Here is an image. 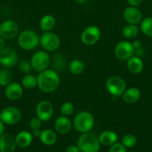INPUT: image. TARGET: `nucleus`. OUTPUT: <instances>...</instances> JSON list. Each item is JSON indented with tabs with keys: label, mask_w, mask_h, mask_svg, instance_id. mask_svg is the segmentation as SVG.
<instances>
[{
	"label": "nucleus",
	"mask_w": 152,
	"mask_h": 152,
	"mask_svg": "<svg viewBox=\"0 0 152 152\" xmlns=\"http://www.w3.org/2000/svg\"><path fill=\"white\" fill-rule=\"evenodd\" d=\"M16 143L19 148H25L29 146L33 140V135L27 131H22L19 132L15 137Z\"/></svg>",
	"instance_id": "19"
},
{
	"label": "nucleus",
	"mask_w": 152,
	"mask_h": 152,
	"mask_svg": "<svg viewBox=\"0 0 152 152\" xmlns=\"http://www.w3.org/2000/svg\"><path fill=\"white\" fill-rule=\"evenodd\" d=\"M108 152H127L126 148L122 145V142H117L110 145Z\"/></svg>",
	"instance_id": "32"
},
{
	"label": "nucleus",
	"mask_w": 152,
	"mask_h": 152,
	"mask_svg": "<svg viewBox=\"0 0 152 152\" xmlns=\"http://www.w3.org/2000/svg\"><path fill=\"white\" fill-rule=\"evenodd\" d=\"M23 94V88L20 84L17 83H10L8 86H6L4 94L5 96L11 101L19 99Z\"/></svg>",
	"instance_id": "15"
},
{
	"label": "nucleus",
	"mask_w": 152,
	"mask_h": 152,
	"mask_svg": "<svg viewBox=\"0 0 152 152\" xmlns=\"http://www.w3.org/2000/svg\"><path fill=\"white\" fill-rule=\"evenodd\" d=\"M19 69L22 74H28L31 71V69H33L32 66H31V62H28V61H22L19 65Z\"/></svg>",
	"instance_id": "31"
},
{
	"label": "nucleus",
	"mask_w": 152,
	"mask_h": 152,
	"mask_svg": "<svg viewBox=\"0 0 152 152\" xmlns=\"http://www.w3.org/2000/svg\"><path fill=\"white\" fill-rule=\"evenodd\" d=\"M36 114L43 122L49 121L54 114L53 105L48 100H42L36 107Z\"/></svg>",
	"instance_id": "12"
},
{
	"label": "nucleus",
	"mask_w": 152,
	"mask_h": 152,
	"mask_svg": "<svg viewBox=\"0 0 152 152\" xmlns=\"http://www.w3.org/2000/svg\"><path fill=\"white\" fill-rule=\"evenodd\" d=\"M55 129L60 134H66L72 129L71 121L66 116H61L55 120Z\"/></svg>",
	"instance_id": "17"
},
{
	"label": "nucleus",
	"mask_w": 152,
	"mask_h": 152,
	"mask_svg": "<svg viewBox=\"0 0 152 152\" xmlns=\"http://www.w3.org/2000/svg\"><path fill=\"white\" fill-rule=\"evenodd\" d=\"M131 44H132V45H133V47H134V50H137V49L142 48V43H141V42L139 41V40H134V41Z\"/></svg>",
	"instance_id": "36"
},
{
	"label": "nucleus",
	"mask_w": 152,
	"mask_h": 152,
	"mask_svg": "<svg viewBox=\"0 0 152 152\" xmlns=\"http://www.w3.org/2000/svg\"><path fill=\"white\" fill-rule=\"evenodd\" d=\"M22 87L29 90L35 88L37 86V77L32 74H25L22 80Z\"/></svg>",
	"instance_id": "26"
},
{
	"label": "nucleus",
	"mask_w": 152,
	"mask_h": 152,
	"mask_svg": "<svg viewBox=\"0 0 152 152\" xmlns=\"http://www.w3.org/2000/svg\"><path fill=\"white\" fill-rule=\"evenodd\" d=\"M73 126L80 133L89 132L94 126L93 116L88 111H80L75 117Z\"/></svg>",
	"instance_id": "3"
},
{
	"label": "nucleus",
	"mask_w": 152,
	"mask_h": 152,
	"mask_svg": "<svg viewBox=\"0 0 152 152\" xmlns=\"http://www.w3.org/2000/svg\"><path fill=\"white\" fill-rule=\"evenodd\" d=\"M137 142V137L131 134L125 135L122 139V143L125 148H133V147L135 146Z\"/></svg>",
	"instance_id": "29"
},
{
	"label": "nucleus",
	"mask_w": 152,
	"mask_h": 152,
	"mask_svg": "<svg viewBox=\"0 0 152 152\" xmlns=\"http://www.w3.org/2000/svg\"><path fill=\"white\" fill-rule=\"evenodd\" d=\"M134 50L132 44L128 41H121L116 44L114 53L118 59L122 61L128 60L134 55Z\"/></svg>",
	"instance_id": "10"
},
{
	"label": "nucleus",
	"mask_w": 152,
	"mask_h": 152,
	"mask_svg": "<svg viewBox=\"0 0 152 152\" xmlns=\"http://www.w3.org/2000/svg\"><path fill=\"white\" fill-rule=\"evenodd\" d=\"M40 44L46 51H55L61 45V39L52 31L44 32L40 38Z\"/></svg>",
	"instance_id": "5"
},
{
	"label": "nucleus",
	"mask_w": 152,
	"mask_h": 152,
	"mask_svg": "<svg viewBox=\"0 0 152 152\" xmlns=\"http://www.w3.org/2000/svg\"><path fill=\"white\" fill-rule=\"evenodd\" d=\"M139 31V28L137 25L128 24L122 29V35L126 39H131L135 38L138 35Z\"/></svg>",
	"instance_id": "25"
},
{
	"label": "nucleus",
	"mask_w": 152,
	"mask_h": 152,
	"mask_svg": "<svg viewBox=\"0 0 152 152\" xmlns=\"http://www.w3.org/2000/svg\"><path fill=\"white\" fill-rule=\"evenodd\" d=\"M22 114L20 111L16 107L8 106L1 110L0 113V120L6 125L13 126L20 121Z\"/></svg>",
	"instance_id": "8"
},
{
	"label": "nucleus",
	"mask_w": 152,
	"mask_h": 152,
	"mask_svg": "<svg viewBox=\"0 0 152 152\" xmlns=\"http://www.w3.org/2000/svg\"><path fill=\"white\" fill-rule=\"evenodd\" d=\"M122 99L127 103H134L137 102L141 97V92L137 88L131 87L126 89L122 95Z\"/></svg>",
	"instance_id": "20"
},
{
	"label": "nucleus",
	"mask_w": 152,
	"mask_h": 152,
	"mask_svg": "<svg viewBox=\"0 0 152 152\" xmlns=\"http://www.w3.org/2000/svg\"><path fill=\"white\" fill-rule=\"evenodd\" d=\"M4 123L0 120V136L4 133Z\"/></svg>",
	"instance_id": "39"
},
{
	"label": "nucleus",
	"mask_w": 152,
	"mask_h": 152,
	"mask_svg": "<svg viewBox=\"0 0 152 152\" xmlns=\"http://www.w3.org/2000/svg\"><path fill=\"white\" fill-rule=\"evenodd\" d=\"M140 30L147 37L152 38V16L145 18L140 22Z\"/></svg>",
	"instance_id": "24"
},
{
	"label": "nucleus",
	"mask_w": 152,
	"mask_h": 152,
	"mask_svg": "<svg viewBox=\"0 0 152 152\" xmlns=\"http://www.w3.org/2000/svg\"><path fill=\"white\" fill-rule=\"evenodd\" d=\"M98 137L91 132L83 133L77 140V146L81 152H98L100 149Z\"/></svg>",
	"instance_id": "2"
},
{
	"label": "nucleus",
	"mask_w": 152,
	"mask_h": 152,
	"mask_svg": "<svg viewBox=\"0 0 152 152\" xmlns=\"http://www.w3.org/2000/svg\"><path fill=\"white\" fill-rule=\"evenodd\" d=\"M75 111V107L72 102H65L62 104L61 107V113L62 115L69 116L73 114Z\"/></svg>",
	"instance_id": "30"
},
{
	"label": "nucleus",
	"mask_w": 152,
	"mask_h": 152,
	"mask_svg": "<svg viewBox=\"0 0 152 152\" xmlns=\"http://www.w3.org/2000/svg\"><path fill=\"white\" fill-rule=\"evenodd\" d=\"M61 79L55 71L46 69L37 76V87L42 92L51 93L59 88Z\"/></svg>",
	"instance_id": "1"
},
{
	"label": "nucleus",
	"mask_w": 152,
	"mask_h": 152,
	"mask_svg": "<svg viewBox=\"0 0 152 152\" xmlns=\"http://www.w3.org/2000/svg\"><path fill=\"white\" fill-rule=\"evenodd\" d=\"M18 61V55L15 50L9 47H4L0 50V64L6 68L14 66Z\"/></svg>",
	"instance_id": "13"
},
{
	"label": "nucleus",
	"mask_w": 152,
	"mask_h": 152,
	"mask_svg": "<svg viewBox=\"0 0 152 152\" xmlns=\"http://www.w3.org/2000/svg\"><path fill=\"white\" fill-rule=\"evenodd\" d=\"M107 91L113 96H121L126 90L125 80L118 76H112L106 82Z\"/></svg>",
	"instance_id": "6"
},
{
	"label": "nucleus",
	"mask_w": 152,
	"mask_h": 152,
	"mask_svg": "<svg viewBox=\"0 0 152 152\" xmlns=\"http://www.w3.org/2000/svg\"><path fill=\"white\" fill-rule=\"evenodd\" d=\"M130 6H134V7H137L139 4H142L143 0H127Z\"/></svg>",
	"instance_id": "34"
},
{
	"label": "nucleus",
	"mask_w": 152,
	"mask_h": 152,
	"mask_svg": "<svg viewBox=\"0 0 152 152\" xmlns=\"http://www.w3.org/2000/svg\"><path fill=\"white\" fill-rule=\"evenodd\" d=\"M42 122L43 121L40 119H39L37 117H33L29 123V126L31 130L40 129V127L42 126Z\"/></svg>",
	"instance_id": "33"
},
{
	"label": "nucleus",
	"mask_w": 152,
	"mask_h": 152,
	"mask_svg": "<svg viewBox=\"0 0 152 152\" xmlns=\"http://www.w3.org/2000/svg\"><path fill=\"white\" fill-rule=\"evenodd\" d=\"M4 47H5V42H4V39L1 38V37H0V50H2Z\"/></svg>",
	"instance_id": "40"
},
{
	"label": "nucleus",
	"mask_w": 152,
	"mask_h": 152,
	"mask_svg": "<svg viewBox=\"0 0 152 152\" xmlns=\"http://www.w3.org/2000/svg\"><path fill=\"white\" fill-rule=\"evenodd\" d=\"M40 133H41L40 129H34V130H32V135L33 137H39L40 135Z\"/></svg>",
	"instance_id": "38"
},
{
	"label": "nucleus",
	"mask_w": 152,
	"mask_h": 152,
	"mask_svg": "<svg viewBox=\"0 0 152 152\" xmlns=\"http://www.w3.org/2000/svg\"><path fill=\"white\" fill-rule=\"evenodd\" d=\"M66 152H81L77 145H69L66 150Z\"/></svg>",
	"instance_id": "35"
},
{
	"label": "nucleus",
	"mask_w": 152,
	"mask_h": 152,
	"mask_svg": "<svg viewBox=\"0 0 152 152\" xmlns=\"http://www.w3.org/2000/svg\"><path fill=\"white\" fill-rule=\"evenodd\" d=\"M127 67L130 72L134 74H137L142 71L144 64H143V61L142 60L141 58L134 55L127 60Z\"/></svg>",
	"instance_id": "18"
},
{
	"label": "nucleus",
	"mask_w": 152,
	"mask_h": 152,
	"mask_svg": "<svg viewBox=\"0 0 152 152\" xmlns=\"http://www.w3.org/2000/svg\"><path fill=\"white\" fill-rule=\"evenodd\" d=\"M56 20L52 15L46 14L41 18L40 21V27L44 32L51 31L55 26Z\"/></svg>",
	"instance_id": "23"
},
{
	"label": "nucleus",
	"mask_w": 152,
	"mask_h": 152,
	"mask_svg": "<svg viewBox=\"0 0 152 152\" xmlns=\"http://www.w3.org/2000/svg\"><path fill=\"white\" fill-rule=\"evenodd\" d=\"M32 68L36 71H41L47 69L50 63V57L48 53L44 50H39L33 54L31 59Z\"/></svg>",
	"instance_id": "7"
},
{
	"label": "nucleus",
	"mask_w": 152,
	"mask_h": 152,
	"mask_svg": "<svg viewBox=\"0 0 152 152\" xmlns=\"http://www.w3.org/2000/svg\"><path fill=\"white\" fill-rule=\"evenodd\" d=\"M40 141L46 145H52L57 141V134L51 129H44L41 131L40 137Z\"/></svg>",
	"instance_id": "22"
},
{
	"label": "nucleus",
	"mask_w": 152,
	"mask_h": 152,
	"mask_svg": "<svg viewBox=\"0 0 152 152\" xmlns=\"http://www.w3.org/2000/svg\"><path fill=\"white\" fill-rule=\"evenodd\" d=\"M134 54H135V56H138V57H141L142 56L144 55V50L142 49V48H140L137 49V50H135Z\"/></svg>",
	"instance_id": "37"
},
{
	"label": "nucleus",
	"mask_w": 152,
	"mask_h": 152,
	"mask_svg": "<svg viewBox=\"0 0 152 152\" xmlns=\"http://www.w3.org/2000/svg\"><path fill=\"white\" fill-rule=\"evenodd\" d=\"M123 16L125 20L128 24L137 25L142 20V13L139 9L134 6H129L126 7L123 12Z\"/></svg>",
	"instance_id": "14"
},
{
	"label": "nucleus",
	"mask_w": 152,
	"mask_h": 152,
	"mask_svg": "<svg viewBox=\"0 0 152 152\" xmlns=\"http://www.w3.org/2000/svg\"><path fill=\"white\" fill-rule=\"evenodd\" d=\"M100 143L106 146H110L117 142L118 136L114 132L112 131H104L101 132L98 137Z\"/></svg>",
	"instance_id": "21"
},
{
	"label": "nucleus",
	"mask_w": 152,
	"mask_h": 152,
	"mask_svg": "<svg viewBox=\"0 0 152 152\" xmlns=\"http://www.w3.org/2000/svg\"><path fill=\"white\" fill-rule=\"evenodd\" d=\"M84 63L80 59H73L69 64V71L75 75L81 74L84 71Z\"/></svg>",
	"instance_id": "27"
},
{
	"label": "nucleus",
	"mask_w": 152,
	"mask_h": 152,
	"mask_svg": "<svg viewBox=\"0 0 152 152\" xmlns=\"http://www.w3.org/2000/svg\"><path fill=\"white\" fill-rule=\"evenodd\" d=\"M12 73L9 70L3 69L0 71V86L6 87L12 83Z\"/></svg>",
	"instance_id": "28"
},
{
	"label": "nucleus",
	"mask_w": 152,
	"mask_h": 152,
	"mask_svg": "<svg viewBox=\"0 0 152 152\" xmlns=\"http://www.w3.org/2000/svg\"><path fill=\"white\" fill-rule=\"evenodd\" d=\"M18 44L24 50H33L40 44V37L34 31L26 30L22 31L18 37Z\"/></svg>",
	"instance_id": "4"
},
{
	"label": "nucleus",
	"mask_w": 152,
	"mask_h": 152,
	"mask_svg": "<svg viewBox=\"0 0 152 152\" xmlns=\"http://www.w3.org/2000/svg\"><path fill=\"white\" fill-rule=\"evenodd\" d=\"M16 147V140L11 134L4 133L0 136V152H13Z\"/></svg>",
	"instance_id": "16"
},
{
	"label": "nucleus",
	"mask_w": 152,
	"mask_h": 152,
	"mask_svg": "<svg viewBox=\"0 0 152 152\" xmlns=\"http://www.w3.org/2000/svg\"><path fill=\"white\" fill-rule=\"evenodd\" d=\"M73 1L75 3H77V4H83L85 1V0H73Z\"/></svg>",
	"instance_id": "41"
},
{
	"label": "nucleus",
	"mask_w": 152,
	"mask_h": 152,
	"mask_svg": "<svg viewBox=\"0 0 152 152\" xmlns=\"http://www.w3.org/2000/svg\"><path fill=\"white\" fill-rule=\"evenodd\" d=\"M101 38V31L95 25H90L85 28L81 33L80 39L86 45H93L99 41Z\"/></svg>",
	"instance_id": "9"
},
{
	"label": "nucleus",
	"mask_w": 152,
	"mask_h": 152,
	"mask_svg": "<svg viewBox=\"0 0 152 152\" xmlns=\"http://www.w3.org/2000/svg\"><path fill=\"white\" fill-rule=\"evenodd\" d=\"M18 34V25L15 21L7 19L0 24V37L4 40L13 39Z\"/></svg>",
	"instance_id": "11"
}]
</instances>
